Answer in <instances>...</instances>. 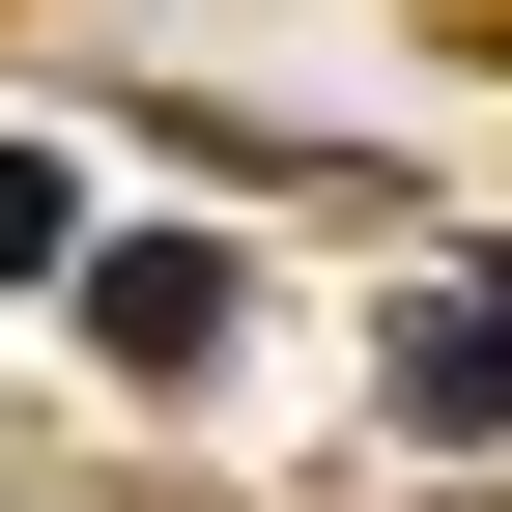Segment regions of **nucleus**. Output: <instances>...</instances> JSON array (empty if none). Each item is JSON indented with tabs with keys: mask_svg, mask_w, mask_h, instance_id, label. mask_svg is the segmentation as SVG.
Masks as SVG:
<instances>
[{
	"mask_svg": "<svg viewBox=\"0 0 512 512\" xmlns=\"http://www.w3.org/2000/svg\"><path fill=\"white\" fill-rule=\"evenodd\" d=\"M86 342H114V370H200V342H228V256H200V228L86 256Z\"/></svg>",
	"mask_w": 512,
	"mask_h": 512,
	"instance_id": "obj_1",
	"label": "nucleus"
},
{
	"mask_svg": "<svg viewBox=\"0 0 512 512\" xmlns=\"http://www.w3.org/2000/svg\"><path fill=\"white\" fill-rule=\"evenodd\" d=\"M399 427H512V285H427L399 313Z\"/></svg>",
	"mask_w": 512,
	"mask_h": 512,
	"instance_id": "obj_2",
	"label": "nucleus"
},
{
	"mask_svg": "<svg viewBox=\"0 0 512 512\" xmlns=\"http://www.w3.org/2000/svg\"><path fill=\"white\" fill-rule=\"evenodd\" d=\"M57 256H86V171H57V143H0V285H57Z\"/></svg>",
	"mask_w": 512,
	"mask_h": 512,
	"instance_id": "obj_3",
	"label": "nucleus"
}]
</instances>
